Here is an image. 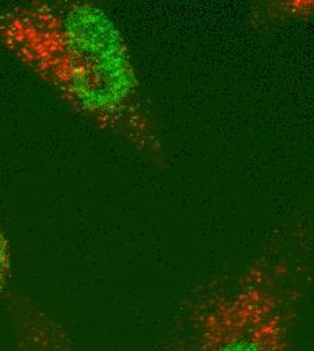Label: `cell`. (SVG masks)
Returning a JSON list of instances; mask_svg holds the SVG:
<instances>
[{
    "label": "cell",
    "mask_w": 314,
    "mask_h": 351,
    "mask_svg": "<svg viewBox=\"0 0 314 351\" xmlns=\"http://www.w3.org/2000/svg\"><path fill=\"white\" fill-rule=\"evenodd\" d=\"M0 47L96 128L163 168L161 132L122 32L89 0L0 1Z\"/></svg>",
    "instance_id": "obj_1"
},
{
    "label": "cell",
    "mask_w": 314,
    "mask_h": 351,
    "mask_svg": "<svg viewBox=\"0 0 314 351\" xmlns=\"http://www.w3.org/2000/svg\"><path fill=\"white\" fill-rule=\"evenodd\" d=\"M313 278L314 224L286 221L248 261L192 287L160 351H298Z\"/></svg>",
    "instance_id": "obj_2"
},
{
    "label": "cell",
    "mask_w": 314,
    "mask_h": 351,
    "mask_svg": "<svg viewBox=\"0 0 314 351\" xmlns=\"http://www.w3.org/2000/svg\"><path fill=\"white\" fill-rule=\"evenodd\" d=\"M16 322L22 351H72L60 327L44 311L27 299H16Z\"/></svg>",
    "instance_id": "obj_3"
},
{
    "label": "cell",
    "mask_w": 314,
    "mask_h": 351,
    "mask_svg": "<svg viewBox=\"0 0 314 351\" xmlns=\"http://www.w3.org/2000/svg\"><path fill=\"white\" fill-rule=\"evenodd\" d=\"M314 0H262L249 10V25L267 30L291 22H313Z\"/></svg>",
    "instance_id": "obj_4"
},
{
    "label": "cell",
    "mask_w": 314,
    "mask_h": 351,
    "mask_svg": "<svg viewBox=\"0 0 314 351\" xmlns=\"http://www.w3.org/2000/svg\"><path fill=\"white\" fill-rule=\"evenodd\" d=\"M11 274V252L5 230L0 219V296L4 292Z\"/></svg>",
    "instance_id": "obj_5"
}]
</instances>
